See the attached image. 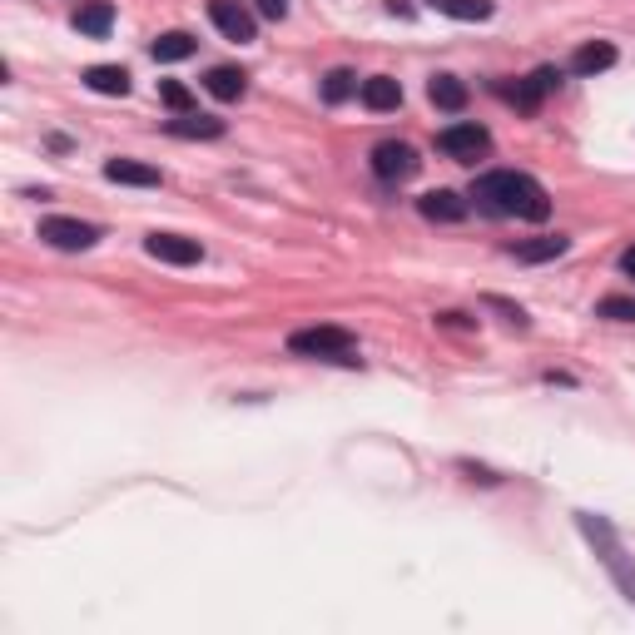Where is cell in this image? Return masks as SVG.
<instances>
[{
	"mask_svg": "<svg viewBox=\"0 0 635 635\" xmlns=\"http://www.w3.org/2000/svg\"><path fill=\"white\" fill-rule=\"evenodd\" d=\"M199 45H194V35L189 30H164L154 45H149V55L159 60V65H174V60H189Z\"/></svg>",
	"mask_w": 635,
	"mask_h": 635,
	"instance_id": "cell-14",
	"label": "cell"
},
{
	"mask_svg": "<svg viewBox=\"0 0 635 635\" xmlns=\"http://www.w3.org/2000/svg\"><path fill=\"white\" fill-rule=\"evenodd\" d=\"M258 10H263L268 20H283V15H288V0H258Z\"/></svg>",
	"mask_w": 635,
	"mask_h": 635,
	"instance_id": "cell-25",
	"label": "cell"
},
{
	"mask_svg": "<svg viewBox=\"0 0 635 635\" xmlns=\"http://www.w3.org/2000/svg\"><path fill=\"white\" fill-rule=\"evenodd\" d=\"M40 239H45L50 249L80 254V249H95L100 229H95V224H80V219H40Z\"/></svg>",
	"mask_w": 635,
	"mask_h": 635,
	"instance_id": "cell-3",
	"label": "cell"
},
{
	"mask_svg": "<svg viewBox=\"0 0 635 635\" xmlns=\"http://www.w3.org/2000/svg\"><path fill=\"white\" fill-rule=\"evenodd\" d=\"M596 313L601 318H616V323H635V298H601Z\"/></svg>",
	"mask_w": 635,
	"mask_h": 635,
	"instance_id": "cell-24",
	"label": "cell"
},
{
	"mask_svg": "<svg viewBox=\"0 0 635 635\" xmlns=\"http://www.w3.org/2000/svg\"><path fill=\"white\" fill-rule=\"evenodd\" d=\"M616 65V45L611 40H591V45H581L576 55H571V70L576 75H601V70H611Z\"/></svg>",
	"mask_w": 635,
	"mask_h": 635,
	"instance_id": "cell-11",
	"label": "cell"
},
{
	"mask_svg": "<svg viewBox=\"0 0 635 635\" xmlns=\"http://www.w3.org/2000/svg\"><path fill=\"white\" fill-rule=\"evenodd\" d=\"M353 90H358V80H353L348 70H333V75L323 80V100H333V105H338V100H348Z\"/></svg>",
	"mask_w": 635,
	"mask_h": 635,
	"instance_id": "cell-23",
	"label": "cell"
},
{
	"mask_svg": "<svg viewBox=\"0 0 635 635\" xmlns=\"http://www.w3.org/2000/svg\"><path fill=\"white\" fill-rule=\"evenodd\" d=\"M363 105H368V110H378V115L397 110V105H402V85H397L392 75H373V80H363Z\"/></svg>",
	"mask_w": 635,
	"mask_h": 635,
	"instance_id": "cell-12",
	"label": "cell"
},
{
	"mask_svg": "<svg viewBox=\"0 0 635 635\" xmlns=\"http://www.w3.org/2000/svg\"><path fill=\"white\" fill-rule=\"evenodd\" d=\"M427 100H432L437 110H462V105H467V85H462L457 75H432Z\"/></svg>",
	"mask_w": 635,
	"mask_h": 635,
	"instance_id": "cell-18",
	"label": "cell"
},
{
	"mask_svg": "<svg viewBox=\"0 0 635 635\" xmlns=\"http://www.w3.org/2000/svg\"><path fill=\"white\" fill-rule=\"evenodd\" d=\"M472 199H477V209L482 214H497V219H511V214H521V219H531V224H541L546 214H551V199H546V189L531 179V174H482L477 184H472Z\"/></svg>",
	"mask_w": 635,
	"mask_h": 635,
	"instance_id": "cell-1",
	"label": "cell"
},
{
	"mask_svg": "<svg viewBox=\"0 0 635 635\" xmlns=\"http://www.w3.org/2000/svg\"><path fill=\"white\" fill-rule=\"evenodd\" d=\"M621 268H626V273H631V278H635V244H631V249H626V258H621Z\"/></svg>",
	"mask_w": 635,
	"mask_h": 635,
	"instance_id": "cell-26",
	"label": "cell"
},
{
	"mask_svg": "<svg viewBox=\"0 0 635 635\" xmlns=\"http://www.w3.org/2000/svg\"><path fill=\"white\" fill-rule=\"evenodd\" d=\"M556 80H561L556 70H536L531 80H521V85L511 90L516 110H526V115H531V110H541V95H546V90H556Z\"/></svg>",
	"mask_w": 635,
	"mask_h": 635,
	"instance_id": "cell-15",
	"label": "cell"
},
{
	"mask_svg": "<svg viewBox=\"0 0 635 635\" xmlns=\"http://www.w3.org/2000/svg\"><path fill=\"white\" fill-rule=\"evenodd\" d=\"M105 179L110 184H134V189H154L159 184V169L144 164V159H110L105 164Z\"/></svg>",
	"mask_w": 635,
	"mask_h": 635,
	"instance_id": "cell-10",
	"label": "cell"
},
{
	"mask_svg": "<svg viewBox=\"0 0 635 635\" xmlns=\"http://www.w3.org/2000/svg\"><path fill=\"white\" fill-rule=\"evenodd\" d=\"M417 209H422V219H432V224H457V219H467V204H462V194H452V189L422 194Z\"/></svg>",
	"mask_w": 635,
	"mask_h": 635,
	"instance_id": "cell-9",
	"label": "cell"
},
{
	"mask_svg": "<svg viewBox=\"0 0 635 635\" xmlns=\"http://www.w3.org/2000/svg\"><path fill=\"white\" fill-rule=\"evenodd\" d=\"M169 134H179V139H219L224 134V120H209V115H179V120H169Z\"/></svg>",
	"mask_w": 635,
	"mask_h": 635,
	"instance_id": "cell-19",
	"label": "cell"
},
{
	"mask_svg": "<svg viewBox=\"0 0 635 635\" xmlns=\"http://www.w3.org/2000/svg\"><path fill=\"white\" fill-rule=\"evenodd\" d=\"M288 348H293L298 358L358 363V358H353V333H343V328H303V333H293V338H288Z\"/></svg>",
	"mask_w": 635,
	"mask_h": 635,
	"instance_id": "cell-2",
	"label": "cell"
},
{
	"mask_svg": "<svg viewBox=\"0 0 635 635\" xmlns=\"http://www.w3.org/2000/svg\"><path fill=\"white\" fill-rule=\"evenodd\" d=\"M209 20H214L229 40H239V45H249L258 35V20L244 0H209Z\"/></svg>",
	"mask_w": 635,
	"mask_h": 635,
	"instance_id": "cell-6",
	"label": "cell"
},
{
	"mask_svg": "<svg viewBox=\"0 0 635 635\" xmlns=\"http://www.w3.org/2000/svg\"><path fill=\"white\" fill-rule=\"evenodd\" d=\"M437 15H452V20H487L492 15V0H427Z\"/></svg>",
	"mask_w": 635,
	"mask_h": 635,
	"instance_id": "cell-20",
	"label": "cell"
},
{
	"mask_svg": "<svg viewBox=\"0 0 635 635\" xmlns=\"http://www.w3.org/2000/svg\"><path fill=\"white\" fill-rule=\"evenodd\" d=\"M110 25H115V5L110 0H90V5L75 10V30L80 35H95L100 40V35H110Z\"/></svg>",
	"mask_w": 635,
	"mask_h": 635,
	"instance_id": "cell-13",
	"label": "cell"
},
{
	"mask_svg": "<svg viewBox=\"0 0 635 635\" xmlns=\"http://www.w3.org/2000/svg\"><path fill=\"white\" fill-rule=\"evenodd\" d=\"M85 85L95 95H129V70L125 65H90L85 70Z\"/></svg>",
	"mask_w": 635,
	"mask_h": 635,
	"instance_id": "cell-17",
	"label": "cell"
},
{
	"mask_svg": "<svg viewBox=\"0 0 635 635\" xmlns=\"http://www.w3.org/2000/svg\"><path fill=\"white\" fill-rule=\"evenodd\" d=\"M566 254V239H531V244H516V258L521 263H546V258H561Z\"/></svg>",
	"mask_w": 635,
	"mask_h": 635,
	"instance_id": "cell-21",
	"label": "cell"
},
{
	"mask_svg": "<svg viewBox=\"0 0 635 635\" xmlns=\"http://www.w3.org/2000/svg\"><path fill=\"white\" fill-rule=\"evenodd\" d=\"M159 100H164L174 115H194V95H189L179 80H159Z\"/></svg>",
	"mask_w": 635,
	"mask_h": 635,
	"instance_id": "cell-22",
	"label": "cell"
},
{
	"mask_svg": "<svg viewBox=\"0 0 635 635\" xmlns=\"http://www.w3.org/2000/svg\"><path fill=\"white\" fill-rule=\"evenodd\" d=\"M373 174L387 179V184L412 179V174H417V149H412V144H397V139H382L378 149H373Z\"/></svg>",
	"mask_w": 635,
	"mask_h": 635,
	"instance_id": "cell-5",
	"label": "cell"
},
{
	"mask_svg": "<svg viewBox=\"0 0 635 635\" xmlns=\"http://www.w3.org/2000/svg\"><path fill=\"white\" fill-rule=\"evenodd\" d=\"M581 531H586L591 541H601V561H606V566L616 571V581H621V591H626V596H631V601H635V571H631V566H626V556H621V546L611 541V526H606V521H596V516H581Z\"/></svg>",
	"mask_w": 635,
	"mask_h": 635,
	"instance_id": "cell-7",
	"label": "cell"
},
{
	"mask_svg": "<svg viewBox=\"0 0 635 635\" xmlns=\"http://www.w3.org/2000/svg\"><path fill=\"white\" fill-rule=\"evenodd\" d=\"M437 144H442V154H452V159H462V164H477V159L492 149V134L482 125H447L437 134Z\"/></svg>",
	"mask_w": 635,
	"mask_h": 635,
	"instance_id": "cell-4",
	"label": "cell"
},
{
	"mask_svg": "<svg viewBox=\"0 0 635 635\" xmlns=\"http://www.w3.org/2000/svg\"><path fill=\"white\" fill-rule=\"evenodd\" d=\"M204 85H209V95H214V100H239V95L249 90V75H244V70H234V65H214Z\"/></svg>",
	"mask_w": 635,
	"mask_h": 635,
	"instance_id": "cell-16",
	"label": "cell"
},
{
	"mask_svg": "<svg viewBox=\"0 0 635 635\" xmlns=\"http://www.w3.org/2000/svg\"><path fill=\"white\" fill-rule=\"evenodd\" d=\"M144 254L159 258V263H199L204 258V249H199V239H184V234H149L144 239Z\"/></svg>",
	"mask_w": 635,
	"mask_h": 635,
	"instance_id": "cell-8",
	"label": "cell"
}]
</instances>
